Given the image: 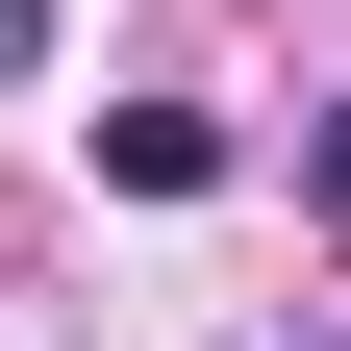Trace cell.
<instances>
[{
	"instance_id": "1",
	"label": "cell",
	"mask_w": 351,
	"mask_h": 351,
	"mask_svg": "<svg viewBox=\"0 0 351 351\" xmlns=\"http://www.w3.org/2000/svg\"><path fill=\"white\" fill-rule=\"evenodd\" d=\"M101 176H125V201H201L226 125H201V101H101Z\"/></svg>"
},
{
	"instance_id": "2",
	"label": "cell",
	"mask_w": 351,
	"mask_h": 351,
	"mask_svg": "<svg viewBox=\"0 0 351 351\" xmlns=\"http://www.w3.org/2000/svg\"><path fill=\"white\" fill-rule=\"evenodd\" d=\"M0 75H51V0H0Z\"/></svg>"
},
{
	"instance_id": "3",
	"label": "cell",
	"mask_w": 351,
	"mask_h": 351,
	"mask_svg": "<svg viewBox=\"0 0 351 351\" xmlns=\"http://www.w3.org/2000/svg\"><path fill=\"white\" fill-rule=\"evenodd\" d=\"M301 176H326V226H351V125H326V151H301Z\"/></svg>"
}]
</instances>
